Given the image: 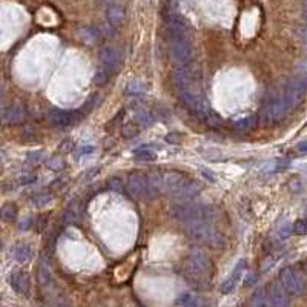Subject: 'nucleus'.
Segmentation results:
<instances>
[{"instance_id":"f257e3e1","label":"nucleus","mask_w":307,"mask_h":307,"mask_svg":"<svg viewBox=\"0 0 307 307\" xmlns=\"http://www.w3.org/2000/svg\"><path fill=\"white\" fill-rule=\"evenodd\" d=\"M183 275L197 289H206L214 275V264L203 251L194 249L185 260Z\"/></svg>"},{"instance_id":"f03ea898","label":"nucleus","mask_w":307,"mask_h":307,"mask_svg":"<svg viewBox=\"0 0 307 307\" xmlns=\"http://www.w3.org/2000/svg\"><path fill=\"white\" fill-rule=\"evenodd\" d=\"M186 235L195 243L206 244L212 249H221L226 246V238L221 232L215 231L208 220H192L183 223Z\"/></svg>"},{"instance_id":"7ed1b4c3","label":"nucleus","mask_w":307,"mask_h":307,"mask_svg":"<svg viewBox=\"0 0 307 307\" xmlns=\"http://www.w3.org/2000/svg\"><path fill=\"white\" fill-rule=\"evenodd\" d=\"M214 215V212L208 208V206H201V204H194V203H178L175 206H172L171 209V217L178 221V223H188L192 220H211Z\"/></svg>"},{"instance_id":"20e7f679","label":"nucleus","mask_w":307,"mask_h":307,"mask_svg":"<svg viewBox=\"0 0 307 307\" xmlns=\"http://www.w3.org/2000/svg\"><path fill=\"white\" fill-rule=\"evenodd\" d=\"M288 103L277 94H271L264 98L263 106L258 112V120L261 125H274L278 123L286 115Z\"/></svg>"},{"instance_id":"39448f33","label":"nucleus","mask_w":307,"mask_h":307,"mask_svg":"<svg viewBox=\"0 0 307 307\" xmlns=\"http://www.w3.org/2000/svg\"><path fill=\"white\" fill-rule=\"evenodd\" d=\"M280 281L291 295H301L306 289V281L294 268H284L280 272Z\"/></svg>"},{"instance_id":"423d86ee","label":"nucleus","mask_w":307,"mask_h":307,"mask_svg":"<svg viewBox=\"0 0 307 307\" xmlns=\"http://www.w3.org/2000/svg\"><path fill=\"white\" fill-rule=\"evenodd\" d=\"M171 55L180 65H186L192 58V46L186 40V37L171 38Z\"/></svg>"},{"instance_id":"0eeeda50","label":"nucleus","mask_w":307,"mask_h":307,"mask_svg":"<svg viewBox=\"0 0 307 307\" xmlns=\"http://www.w3.org/2000/svg\"><path fill=\"white\" fill-rule=\"evenodd\" d=\"M128 192L134 200H141L148 194V178L138 172H132L128 175V183H126Z\"/></svg>"},{"instance_id":"6e6552de","label":"nucleus","mask_w":307,"mask_h":307,"mask_svg":"<svg viewBox=\"0 0 307 307\" xmlns=\"http://www.w3.org/2000/svg\"><path fill=\"white\" fill-rule=\"evenodd\" d=\"M180 101L188 108L191 109L194 114L200 115V117H204L208 114V106L204 103V100L198 95H194L192 92H189L188 89H183L180 91Z\"/></svg>"},{"instance_id":"1a4fd4ad","label":"nucleus","mask_w":307,"mask_h":307,"mask_svg":"<svg viewBox=\"0 0 307 307\" xmlns=\"http://www.w3.org/2000/svg\"><path fill=\"white\" fill-rule=\"evenodd\" d=\"M306 94V89L301 86V83H300L298 78L295 77V78L289 80V83L286 85V95H284V100H286L288 106L295 108V106H298V105L303 101V98H304Z\"/></svg>"},{"instance_id":"9d476101","label":"nucleus","mask_w":307,"mask_h":307,"mask_svg":"<svg viewBox=\"0 0 307 307\" xmlns=\"http://www.w3.org/2000/svg\"><path fill=\"white\" fill-rule=\"evenodd\" d=\"M186 181H188V178L177 171L166 172V174H163V192L175 195L185 186Z\"/></svg>"},{"instance_id":"9b49d317","label":"nucleus","mask_w":307,"mask_h":307,"mask_svg":"<svg viewBox=\"0 0 307 307\" xmlns=\"http://www.w3.org/2000/svg\"><path fill=\"white\" fill-rule=\"evenodd\" d=\"M26 118V109L22 103H12L8 108H3L2 120L6 125H18L25 121Z\"/></svg>"},{"instance_id":"f8f14e48","label":"nucleus","mask_w":307,"mask_h":307,"mask_svg":"<svg viewBox=\"0 0 307 307\" xmlns=\"http://www.w3.org/2000/svg\"><path fill=\"white\" fill-rule=\"evenodd\" d=\"M8 281H9L11 288H12L17 294H20V295H28V294H29L31 281H29V277H28L26 272L14 271V272L9 274Z\"/></svg>"},{"instance_id":"ddd939ff","label":"nucleus","mask_w":307,"mask_h":307,"mask_svg":"<svg viewBox=\"0 0 307 307\" xmlns=\"http://www.w3.org/2000/svg\"><path fill=\"white\" fill-rule=\"evenodd\" d=\"M268 294H269V300L271 304L277 307H284L289 306V298H288V291L284 289V286L277 281L271 283L268 288Z\"/></svg>"},{"instance_id":"4468645a","label":"nucleus","mask_w":307,"mask_h":307,"mask_svg":"<svg viewBox=\"0 0 307 307\" xmlns=\"http://www.w3.org/2000/svg\"><path fill=\"white\" fill-rule=\"evenodd\" d=\"M246 266H248V261H246V260H240V261H238V264L235 266V269H234V272L231 274V277H229L228 280H224L223 284L220 286L221 294H232V292L235 291V288H237V284H238V280L241 278V275H243Z\"/></svg>"},{"instance_id":"2eb2a0df","label":"nucleus","mask_w":307,"mask_h":307,"mask_svg":"<svg viewBox=\"0 0 307 307\" xmlns=\"http://www.w3.org/2000/svg\"><path fill=\"white\" fill-rule=\"evenodd\" d=\"M201 191H203V185H201L200 181L188 180V181L185 183V186L175 194V197H177L180 201H189V200H192L194 197H197Z\"/></svg>"},{"instance_id":"dca6fc26","label":"nucleus","mask_w":307,"mask_h":307,"mask_svg":"<svg viewBox=\"0 0 307 307\" xmlns=\"http://www.w3.org/2000/svg\"><path fill=\"white\" fill-rule=\"evenodd\" d=\"M191 77H192L191 69L186 65H180L172 71V81L180 91L188 89V85L191 83Z\"/></svg>"},{"instance_id":"f3484780","label":"nucleus","mask_w":307,"mask_h":307,"mask_svg":"<svg viewBox=\"0 0 307 307\" xmlns=\"http://www.w3.org/2000/svg\"><path fill=\"white\" fill-rule=\"evenodd\" d=\"M49 120H51L52 125L65 128V126H69V125L74 123L75 114L71 112V111H65V109H54V111L49 112Z\"/></svg>"},{"instance_id":"a211bd4d","label":"nucleus","mask_w":307,"mask_h":307,"mask_svg":"<svg viewBox=\"0 0 307 307\" xmlns=\"http://www.w3.org/2000/svg\"><path fill=\"white\" fill-rule=\"evenodd\" d=\"M98 58H100V63H101L105 68H108V69H114V68H117V65H118V54H117V51H115L114 48H111V46L101 48L100 52H98Z\"/></svg>"},{"instance_id":"6ab92c4d","label":"nucleus","mask_w":307,"mask_h":307,"mask_svg":"<svg viewBox=\"0 0 307 307\" xmlns=\"http://www.w3.org/2000/svg\"><path fill=\"white\" fill-rule=\"evenodd\" d=\"M146 178H148V194L157 195L158 192H163V174L152 171V172L148 174Z\"/></svg>"},{"instance_id":"aec40b11","label":"nucleus","mask_w":307,"mask_h":307,"mask_svg":"<svg viewBox=\"0 0 307 307\" xmlns=\"http://www.w3.org/2000/svg\"><path fill=\"white\" fill-rule=\"evenodd\" d=\"M106 20L112 26H118L125 22V9L118 5H109L106 9Z\"/></svg>"},{"instance_id":"412c9836","label":"nucleus","mask_w":307,"mask_h":307,"mask_svg":"<svg viewBox=\"0 0 307 307\" xmlns=\"http://www.w3.org/2000/svg\"><path fill=\"white\" fill-rule=\"evenodd\" d=\"M77 35L81 42H85L88 45H94L100 40V31L94 26H81L77 31Z\"/></svg>"},{"instance_id":"4be33fe9","label":"nucleus","mask_w":307,"mask_h":307,"mask_svg":"<svg viewBox=\"0 0 307 307\" xmlns=\"http://www.w3.org/2000/svg\"><path fill=\"white\" fill-rule=\"evenodd\" d=\"M14 258L18 263H28L32 258V251L29 248V244L26 243H18L14 248Z\"/></svg>"},{"instance_id":"5701e85b","label":"nucleus","mask_w":307,"mask_h":307,"mask_svg":"<svg viewBox=\"0 0 307 307\" xmlns=\"http://www.w3.org/2000/svg\"><path fill=\"white\" fill-rule=\"evenodd\" d=\"M251 306L254 307H268L271 306V300H269V294L266 289L260 288L254 292L252 300H251Z\"/></svg>"},{"instance_id":"b1692460","label":"nucleus","mask_w":307,"mask_h":307,"mask_svg":"<svg viewBox=\"0 0 307 307\" xmlns=\"http://www.w3.org/2000/svg\"><path fill=\"white\" fill-rule=\"evenodd\" d=\"M258 117L255 115H249V117H244V118H240L234 123V129L235 131H241V132H246V131H251L257 126L258 123Z\"/></svg>"},{"instance_id":"393cba45","label":"nucleus","mask_w":307,"mask_h":307,"mask_svg":"<svg viewBox=\"0 0 307 307\" xmlns=\"http://www.w3.org/2000/svg\"><path fill=\"white\" fill-rule=\"evenodd\" d=\"M175 304L180 307L181 306L192 307V306H197V304H198V301H197V297H195V295H192L191 292H185V294H181V295L177 298Z\"/></svg>"},{"instance_id":"a878e982","label":"nucleus","mask_w":307,"mask_h":307,"mask_svg":"<svg viewBox=\"0 0 307 307\" xmlns=\"http://www.w3.org/2000/svg\"><path fill=\"white\" fill-rule=\"evenodd\" d=\"M51 200H52L51 194H48V192H37L35 195H32L31 201H32V204L35 208H45L46 204L51 203Z\"/></svg>"},{"instance_id":"bb28decb","label":"nucleus","mask_w":307,"mask_h":307,"mask_svg":"<svg viewBox=\"0 0 307 307\" xmlns=\"http://www.w3.org/2000/svg\"><path fill=\"white\" fill-rule=\"evenodd\" d=\"M17 217V206L14 203H6L2 208V218L5 221H14Z\"/></svg>"},{"instance_id":"cd10ccee","label":"nucleus","mask_w":307,"mask_h":307,"mask_svg":"<svg viewBox=\"0 0 307 307\" xmlns=\"http://www.w3.org/2000/svg\"><path fill=\"white\" fill-rule=\"evenodd\" d=\"M203 120H204L206 126L211 128V129H220V128L223 126V120H221L217 114H214V112H208V114L203 117Z\"/></svg>"},{"instance_id":"c85d7f7f","label":"nucleus","mask_w":307,"mask_h":307,"mask_svg":"<svg viewBox=\"0 0 307 307\" xmlns=\"http://www.w3.org/2000/svg\"><path fill=\"white\" fill-rule=\"evenodd\" d=\"M143 91H145V85L140 80H131L126 85L125 94H128V95H137V94H141Z\"/></svg>"},{"instance_id":"c756f323","label":"nucleus","mask_w":307,"mask_h":307,"mask_svg":"<svg viewBox=\"0 0 307 307\" xmlns=\"http://www.w3.org/2000/svg\"><path fill=\"white\" fill-rule=\"evenodd\" d=\"M78 221V212L75 206H69L65 212H63V223L65 224H75Z\"/></svg>"},{"instance_id":"7c9ffc66","label":"nucleus","mask_w":307,"mask_h":307,"mask_svg":"<svg viewBox=\"0 0 307 307\" xmlns=\"http://www.w3.org/2000/svg\"><path fill=\"white\" fill-rule=\"evenodd\" d=\"M138 132H140V128H138V125H135V123H126V125H123V128H121V135H123L125 138H134V137L138 135Z\"/></svg>"},{"instance_id":"2f4dec72","label":"nucleus","mask_w":307,"mask_h":307,"mask_svg":"<svg viewBox=\"0 0 307 307\" xmlns=\"http://www.w3.org/2000/svg\"><path fill=\"white\" fill-rule=\"evenodd\" d=\"M137 123L141 125V126H151L154 123V115L151 112L141 109V111L137 112Z\"/></svg>"},{"instance_id":"473e14b6","label":"nucleus","mask_w":307,"mask_h":307,"mask_svg":"<svg viewBox=\"0 0 307 307\" xmlns=\"http://www.w3.org/2000/svg\"><path fill=\"white\" fill-rule=\"evenodd\" d=\"M106 185H108V188L111 189V191H114V192H121L123 191V180L120 178V177H109L108 180H106Z\"/></svg>"},{"instance_id":"72a5a7b5","label":"nucleus","mask_w":307,"mask_h":307,"mask_svg":"<svg viewBox=\"0 0 307 307\" xmlns=\"http://www.w3.org/2000/svg\"><path fill=\"white\" fill-rule=\"evenodd\" d=\"M108 78H109V72H108V68H100V69H97V72H95V77H94V81H95V85L97 86H101V85H105L106 81H108Z\"/></svg>"},{"instance_id":"f704fd0d","label":"nucleus","mask_w":307,"mask_h":307,"mask_svg":"<svg viewBox=\"0 0 307 307\" xmlns=\"http://www.w3.org/2000/svg\"><path fill=\"white\" fill-rule=\"evenodd\" d=\"M46 166L49 168V169H52V171H62L63 168H65V161H63V158H60V157H51L48 161H46Z\"/></svg>"},{"instance_id":"c9c22d12","label":"nucleus","mask_w":307,"mask_h":307,"mask_svg":"<svg viewBox=\"0 0 307 307\" xmlns=\"http://www.w3.org/2000/svg\"><path fill=\"white\" fill-rule=\"evenodd\" d=\"M134 155H135V158H138V160H141V161H151V160L155 158V154L151 152L149 149H137V151L134 152Z\"/></svg>"},{"instance_id":"e433bc0d","label":"nucleus","mask_w":307,"mask_h":307,"mask_svg":"<svg viewBox=\"0 0 307 307\" xmlns=\"http://www.w3.org/2000/svg\"><path fill=\"white\" fill-rule=\"evenodd\" d=\"M38 283H40L42 286H46V284L51 283L49 271H48V268H45V266H40V268H38Z\"/></svg>"},{"instance_id":"4c0bfd02","label":"nucleus","mask_w":307,"mask_h":307,"mask_svg":"<svg viewBox=\"0 0 307 307\" xmlns=\"http://www.w3.org/2000/svg\"><path fill=\"white\" fill-rule=\"evenodd\" d=\"M294 234L297 235H307V218L306 220H297L294 223V228H292Z\"/></svg>"},{"instance_id":"58836bf2","label":"nucleus","mask_w":307,"mask_h":307,"mask_svg":"<svg viewBox=\"0 0 307 307\" xmlns=\"http://www.w3.org/2000/svg\"><path fill=\"white\" fill-rule=\"evenodd\" d=\"M257 281H258V277H257V274H254V272H249V274L244 277V284H246L248 288L257 284Z\"/></svg>"},{"instance_id":"ea45409f","label":"nucleus","mask_w":307,"mask_h":307,"mask_svg":"<svg viewBox=\"0 0 307 307\" xmlns=\"http://www.w3.org/2000/svg\"><path fill=\"white\" fill-rule=\"evenodd\" d=\"M72 148H74V141H72V140H65L63 143H60L58 151H60V152H71Z\"/></svg>"},{"instance_id":"a19ab883","label":"nucleus","mask_w":307,"mask_h":307,"mask_svg":"<svg viewBox=\"0 0 307 307\" xmlns=\"http://www.w3.org/2000/svg\"><path fill=\"white\" fill-rule=\"evenodd\" d=\"M166 141L178 145V143L181 141V138H180V135H178V134H169V135L166 137Z\"/></svg>"},{"instance_id":"79ce46f5","label":"nucleus","mask_w":307,"mask_h":307,"mask_svg":"<svg viewBox=\"0 0 307 307\" xmlns=\"http://www.w3.org/2000/svg\"><path fill=\"white\" fill-rule=\"evenodd\" d=\"M298 78V81L301 83V86L306 89V92H307V74H303V75H300V77H297Z\"/></svg>"},{"instance_id":"37998d69","label":"nucleus","mask_w":307,"mask_h":307,"mask_svg":"<svg viewBox=\"0 0 307 307\" xmlns=\"http://www.w3.org/2000/svg\"><path fill=\"white\" fill-rule=\"evenodd\" d=\"M297 149H298L300 152H307V140H304V141H300V143L297 145Z\"/></svg>"},{"instance_id":"c03bdc74","label":"nucleus","mask_w":307,"mask_h":307,"mask_svg":"<svg viewBox=\"0 0 307 307\" xmlns=\"http://www.w3.org/2000/svg\"><path fill=\"white\" fill-rule=\"evenodd\" d=\"M91 152H94V148H92V146H85V148H81V154H91Z\"/></svg>"},{"instance_id":"a18cd8bd","label":"nucleus","mask_w":307,"mask_h":307,"mask_svg":"<svg viewBox=\"0 0 307 307\" xmlns=\"http://www.w3.org/2000/svg\"><path fill=\"white\" fill-rule=\"evenodd\" d=\"M100 2H101V3H112L114 0H100Z\"/></svg>"}]
</instances>
